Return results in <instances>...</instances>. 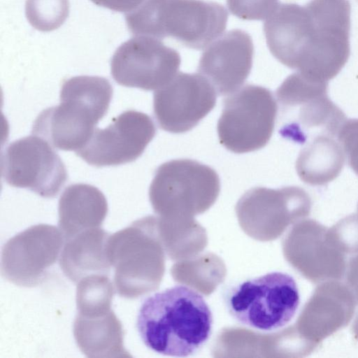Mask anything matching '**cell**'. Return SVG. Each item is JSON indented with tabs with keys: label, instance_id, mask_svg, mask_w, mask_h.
<instances>
[{
	"label": "cell",
	"instance_id": "13",
	"mask_svg": "<svg viewBox=\"0 0 358 358\" xmlns=\"http://www.w3.org/2000/svg\"><path fill=\"white\" fill-rule=\"evenodd\" d=\"M215 90L201 74L178 73L155 90L153 111L161 129L181 134L193 129L216 104Z\"/></svg>",
	"mask_w": 358,
	"mask_h": 358
},
{
	"label": "cell",
	"instance_id": "9",
	"mask_svg": "<svg viewBox=\"0 0 358 358\" xmlns=\"http://www.w3.org/2000/svg\"><path fill=\"white\" fill-rule=\"evenodd\" d=\"M1 176L10 186L55 197L68 174L60 157L43 138L31 135L8 145L1 155Z\"/></svg>",
	"mask_w": 358,
	"mask_h": 358
},
{
	"label": "cell",
	"instance_id": "6",
	"mask_svg": "<svg viewBox=\"0 0 358 358\" xmlns=\"http://www.w3.org/2000/svg\"><path fill=\"white\" fill-rule=\"evenodd\" d=\"M155 218L145 217L110 235L106 252L114 268V287L133 299L152 292L160 274V258L152 238Z\"/></svg>",
	"mask_w": 358,
	"mask_h": 358
},
{
	"label": "cell",
	"instance_id": "2",
	"mask_svg": "<svg viewBox=\"0 0 358 358\" xmlns=\"http://www.w3.org/2000/svg\"><path fill=\"white\" fill-rule=\"evenodd\" d=\"M112 96V85L105 78L80 76L66 79L61 87L59 105L38 115L32 134L55 148L76 152L88 142L106 114Z\"/></svg>",
	"mask_w": 358,
	"mask_h": 358
},
{
	"label": "cell",
	"instance_id": "18",
	"mask_svg": "<svg viewBox=\"0 0 358 358\" xmlns=\"http://www.w3.org/2000/svg\"><path fill=\"white\" fill-rule=\"evenodd\" d=\"M109 236L97 227L66 240L59 255V266L64 274L75 283L93 274L108 275L111 265L106 243Z\"/></svg>",
	"mask_w": 358,
	"mask_h": 358
},
{
	"label": "cell",
	"instance_id": "15",
	"mask_svg": "<svg viewBox=\"0 0 358 358\" xmlns=\"http://www.w3.org/2000/svg\"><path fill=\"white\" fill-rule=\"evenodd\" d=\"M228 13L220 4L202 0H166L164 38L173 37L193 49L207 48L223 34Z\"/></svg>",
	"mask_w": 358,
	"mask_h": 358
},
{
	"label": "cell",
	"instance_id": "22",
	"mask_svg": "<svg viewBox=\"0 0 358 358\" xmlns=\"http://www.w3.org/2000/svg\"><path fill=\"white\" fill-rule=\"evenodd\" d=\"M229 11L246 20H266L279 6L278 0H227Z\"/></svg>",
	"mask_w": 358,
	"mask_h": 358
},
{
	"label": "cell",
	"instance_id": "12",
	"mask_svg": "<svg viewBox=\"0 0 358 358\" xmlns=\"http://www.w3.org/2000/svg\"><path fill=\"white\" fill-rule=\"evenodd\" d=\"M155 134L156 127L150 116L126 110L108 127L96 128L88 142L76 153L97 167L129 163L143 154Z\"/></svg>",
	"mask_w": 358,
	"mask_h": 358
},
{
	"label": "cell",
	"instance_id": "16",
	"mask_svg": "<svg viewBox=\"0 0 358 358\" xmlns=\"http://www.w3.org/2000/svg\"><path fill=\"white\" fill-rule=\"evenodd\" d=\"M107 213V200L98 188L89 184H73L64 189L59 200V229L66 241L85 230L100 227Z\"/></svg>",
	"mask_w": 358,
	"mask_h": 358
},
{
	"label": "cell",
	"instance_id": "5",
	"mask_svg": "<svg viewBox=\"0 0 358 358\" xmlns=\"http://www.w3.org/2000/svg\"><path fill=\"white\" fill-rule=\"evenodd\" d=\"M224 303L239 324L262 331L287 324L295 315L300 296L294 278L274 271L228 287Z\"/></svg>",
	"mask_w": 358,
	"mask_h": 358
},
{
	"label": "cell",
	"instance_id": "11",
	"mask_svg": "<svg viewBox=\"0 0 358 358\" xmlns=\"http://www.w3.org/2000/svg\"><path fill=\"white\" fill-rule=\"evenodd\" d=\"M180 62L179 53L159 39L136 36L115 50L110 72L120 85L157 90L177 75Z\"/></svg>",
	"mask_w": 358,
	"mask_h": 358
},
{
	"label": "cell",
	"instance_id": "20",
	"mask_svg": "<svg viewBox=\"0 0 358 358\" xmlns=\"http://www.w3.org/2000/svg\"><path fill=\"white\" fill-rule=\"evenodd\" d=\"M114 287L108 275L93 274L81 279L76 288L77 313L92 314L111 309Z\"/></svg>",
	"mask_w": 358,
	"mask_h": 358
},
{
	"label": "cell",
	"instance_id": "23",
	"mask_svg": "<svg viewBox=\"0 0 358 358\" xmlns=\"http://www.w3.org/2000/svg\"><path fill=\"white\" fill-rule=\"evenodd\" d=\"M337 136L349 166L358 176V119L346 120Z\"/></svg>",
	"mask_w": 358,
	"mask_h": 358
},
{
	"label": "cell",
	"instance_id": "4",
	"mask_svg": "<svg viewBox=\"0 0 358 358\" xmlns=\"http://www.w3.org/2000/svg\"><path fill=\"white\" fill-rule=\"evenodd\" d=\"M328 82L312 80L299 72L289 76L276 90L278 133L303 145L320 135L332 137L346 120L327 94Z\"/></svg>",
	"mask_w": 358,
	"mask_h": 358
},
{
	"label": "cell",
	"instance_id": "19",
	"mask_svg": "<svg viewBox=\"0 0 358 358\" xmlns=\"http://www.w3.org/2000/svg\"><path fill=\"white\" fill-rule=\"evenodd\" d=\"M307 143L296 162L300 179L310 185H323L334 180L344 165L341 145L327 135L318 136Z\"/></svg>",
	"mask_w": 358,
	"mask_h": 358
},
{
	"label": "cell",
	"instance_id": "1",
	"mask_svg": "<svg viewBox=\"0 0 358 358\" xmlns=\"http://www.w3.org/2000/svg\"><path fill=\"white\" fill-rule=\"evenodd\" d=\"M136 327L149 349L166 356L185 357L197 352L208 341L213 315L201 294L178 285L143 301Z\"/></svg>",
	"mask_w": 358,
	"mask_h": 358
},
{
	"label": "cell",
	"instance_id": "3",
	"mask_svg": "<svg viewBox=\"0 0 358 358\" xmlns=\"http://www.w3.org/2000/svg\"><path fill=\"white\" fill-rule=\"evenodd\" d=\"M297 72L317 81L338 75L350 57L351 6L348 0H310Z\"/></svg>",
	"mask_w": 358,
	"mask_h": 358
},
{
	"label": "cell",
	"instance_id": "7",
	"mask_svg": "<svg viewBox=\"0 0 358 358\" xmlns=\"http://www.w3.org/2000/svg\"><path fill=\"white\" fill-rule=\"evenodd\" d=\"M277 109L268 89L254 85L238 89L223 101L217 128L220 143L238 154L264 148L272 136Z\"/></svg>",
	"mask_w": 358,
	"mask_h": 358
},
{
	"label": "cell",
	"instance_id": "24",
	"mask_svg": "<svg viewBox=\"0 0 358 358\" xmlns=\"http://www.w3.org/2000/svg\"><path fill=\"white\" fill-rule=\"evenodd\" d=\"M94 3L117 12H129L136 8L143 0H91Z\"/></svg>",
	"mask_w": 358,
	"mask_h": 358
},
{
	"label": "cell",
	"instance_id": "10",
	"mask_svg": "<svg viewBox=\"0 0 358 358\" xmlns=\"http://www.w3.org/2000/svg\"><path fill=\"white\" fill-rule=\"evenodd\" d=\"M59 228L39 224L10 238L1 250V273L10 282L33 287L41 284L64 244Z\"/></svg>",
	"mask_w": 358,
	"mask_h": 358
},
{
	"label": "cell",
	"instance_id": "17",
	"mask_svg": "<svg viewBox=\"0 0 358 358\" xmlns=\"http://www.w3.org/2000/svg\"><path fill=\"white\" fill-rule=\"evenodd\" d=\"M73 336L80 350L90 358L131 357L124 346L121 322L113 310L93 313H77Z\"/></svg>",
	"mask_w": 358,
	"mask_h": 358
},
{
	"label": "cell",
	"instance_id": "8",
	"mask_svg": "<svg viewBox=\"0 0 358 358\" xmlns=\"http://www.w3.org/2000/svg\"><path fill=\"white\" fill-rule=\"evenodd\" d=\"M220 190V178L213 169L195 160L180 159L157 169L149 197L158 213L173 209L201 211L214 203Z\"/></svg>",
	"mask_w": 358,
	"mask_h": 358
},
{
	"label": "cell",
	"instance_id": "21",
	"mask_svg": "<svg viewBox=\"0 0 358 358\" xmlns=\"http://www.w3.org/2000/svg\"><path fill=\"white\" fill-rule=\"evenodd\" d=\"M25 12L35 29L52 31L60 27L68 17L69 0H27Z\"/></svg>",
	"mask_w": 358,
	"mask_h": 358
},
{
	"label": "cell",
	"instance_id": "14",
	"mask_svg": "<svg viewBox=\"0 0 358 358\" xmlns=\"http://www.w3.org/2000/svg\"><path fill=\"white\" fill-rule=\"evenodd\" d=\"M253 53L250 36L241 29L231 30L207 47L200 58L198 71L218 95L229 94L248 78Z\"/></svg>",
	"mask_w": 358,
	"mask_h": 358
}]
</instances>
